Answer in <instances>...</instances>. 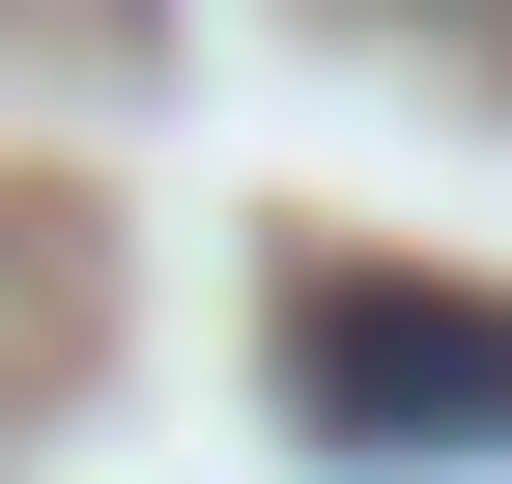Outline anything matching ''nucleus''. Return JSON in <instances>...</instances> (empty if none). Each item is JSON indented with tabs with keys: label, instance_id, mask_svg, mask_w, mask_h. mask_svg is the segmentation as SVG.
<instances>
[{
	"label": "nucleus",
	"instance_id": "1",
	"mask_svg": "<svg viewBox=\"0 0 512 484\" xmlns=\"http://www.w3.org/2000/svg\"><path fill=\"white\" fill-rule=\"evenodd\" d=\"M256 399L313 456L427 484V456H512V285H427V257H285L256 285Z\"/></svg>",
	"mask_w": 512,
	"mask_h": 484
}]
</instances>
